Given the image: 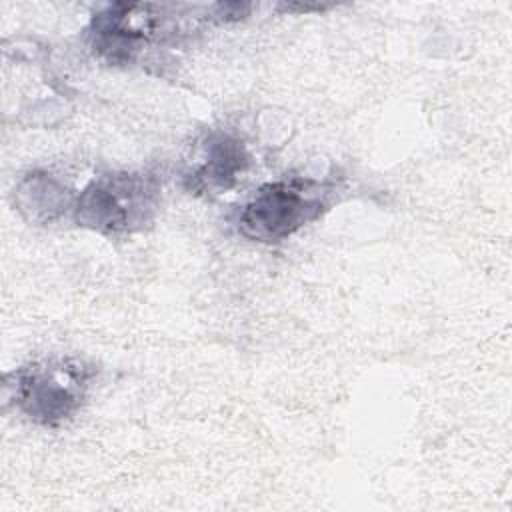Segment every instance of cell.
Segmentation results:
<instances>
[{
	"instance_id": "obj_2",
	"label": "cell",
	"mask_w": 512,
	"mask_h": 512,
	"mask_svg": "<svg viewBox=\"0 0 512 512\" xmlns=\"http://www.w3.org/2000/svg\"><path fill=\"white\" fill-rule=\"evenodd\" d=\"M160 200L156 176L112 172L94 178L76 198L72 212L78 226L100 234H132L152 222Z\"/></svg>"
},
{
	"instance_id": "obj_3",
	"label": "cell",
	"mask_w": 512,
	"mask_h": 512,
	"mask_svg": "<svg viewBox=\"0 0 512 512\" xmlns=\"http://www.w3.org/2000/svg\"><path fill=\"white\" fill-rule=\"evenodd\" d=\"M12 388L14 406L34 424L56 428L72 420L88 398L94 368L78 358L34 362L16 370Z\"/></svg>"
},
{
	"instance_id": "obj_5",
	"label": "cell",
	"mask_w": 512,
	"mask_h": 512,
	"mask_svg": "<svg viewBox=\"0 0 512 512\" xmlns=\"http://www.w3.org/2000/svg\"><path fill=\"white\" fill-rule=\"evenodd\" d=\"M20 210H28L32 220H52L66 210V188L50 174H30L18 186Z\"/></svg>"
},
{
	"instance_id": "obj_1",
	"label": "cell",
	"mask_w": 512,
	"mask_h": 512,
	"mask_svg": "<svg viewBox=\"0 0 512 512\" xmlns=\"http://www.w3.org/2000/svg\"><path fill=\"white\" fill-rule=\"evenodd\" d=\"M338 184L312 176H288L268 182L240 204L238 232L252 242H282L318 220L332 204Z\"/></svg>"
},
{
	"instance_id": "obj_4",
	"label": "cell",
	"mask_w": 512,
	"mask_h": 512,
	"mask_svg": "<svg viewBox=\"0 0 512 512\" xmlns=\"http://www.w3.org/2000/svg\"><path fill=\"white\" fill-rule=\"evenodd\" d=\"M248 164L250 156L242 140L224 132H212L204 140L200 158L186 178L194 190L218 194L230 190L248 170Z\"/></svg>"
}]
</instances>
